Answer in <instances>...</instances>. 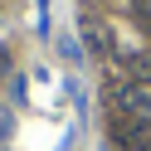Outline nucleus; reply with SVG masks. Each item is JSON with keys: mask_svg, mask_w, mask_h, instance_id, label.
<instances>
[{"mask_svg": "<svg viewBox=\"0 0 151 151\" xmlns=\"http://www.w3.org/2000/svg\"><path fill=\"white\" fill-rule=\"evenodd\" d=\"M122 141H127L132 151H151V117H141V122H132V127L122 132Z\"/></svg>", "mask_w": 151, "mask_h": 151, "instance_id": "nucleus-1", "label": "nucleus"}, {"mask_svg": "<svg viewBox=\"0 0 151 151\" xmlns=\"http://www.w3.org/2000/svg\"><path fill=\"white\" fill-rule=\"evenodd\" d=\"M122 107H132V112H151V88L127 83V88H122Z\"/></svg>", "mask_w": 151, "mask_h": 151, "instance_id": "nucleus-2", "label": "nucleus"}, {"mask_svg": "<svg viewBox=\"0 0 151 151\" xmlns=\"http://www.w3.org/2000/svg\"><path fill=\"white\" fill-rule=\"evenodd\" d=\"M127 68L137 73V78H146V83H151V49H141V54H127Z\"/></svg>", "mask_w": 151, "mask_h": 151, "instance_id": "nucleus-3", "label": "nucleus"}, {"mask_svg": "<svg viewBox=\"0 0 151 151\" xmlns=\"http://www.w3.org/2000/svg\"><path fill=\"white\" fill-rule=\"evenodd\" d=\"M5 132H10V112L0 107V137H5Z\"/></svg>", "mask_w": 151, "mask_h": 151, "instance_id": "nucleus-4", "label": "nucleus"}]
</instances>
